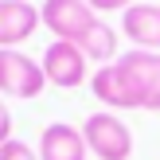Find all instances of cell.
Listing matches in <instances>:
<instances>
[{"instance_id": "obj_1", "label": "cell", "mask_w": 160, "mask_h": 160, "mask_svg": "<svg viewBox=\"0 0 160 160\" xmlns=\"http://www.w3.org/2000/svg\"><path fill=\"white\" fill-rule=\"evenodd\" d=\"M82 137H86L90 156H98V160H129L133 156V133H129V125H125L117 113H109V109H98V113L86 117Z\"/></svg>"}, {"instance_id": "obj_2", "label": "cell", "mask_w": 160, "mask_h": 160, "mask_svg": "<svg viewBox=\"0 0 160 160\" xmlns=\"http://www.w3.org/2000/svg\"><path fill=\"white\" fill-rule=\"evenodd\" d=\"M117 67H121L129 90L137 94L141 109L160 113V51H137L133 47V51H125L117 59Z\"/></svg>"}, {"instance_id": "obj_3", "label": "cell", "mask_w": 160, "mask_h": 160, "mask_svg": "<svg viewBox=\"0 0 160 160\" xmlns=\"http://www.w3.org/2000/svg\"><path fill=\"white\" fill-rule=\"evenodd\" d=\"M47 86L43 67H39L31 55L16 51V47H0V94H12V98H35Z\"/></svg>"}, {"instance_id": "obj_4", "label": "cell", "mask_w": 160, "mask_h": 160, "mask_svg": "<svg viewBox=\"0 0 160 160\" xmlns=\"http://www.w3.org/2000/svg\"><path fill=\"white\" fill-rule=\"evenodd\" d=\"M39 16H43L47 31H55V39H67V43H78L98 23V12L86 0H47Z\"/></svg>"}, {"instance_id": "obj_5", "label": "cell", "mask_w": 160, "mask_h": 160, "mask_svg": "<svg viewBox=\"0 0 160 160\" xmlns=\"http://www.w3.org/2000/svg\"><path fill=\"white\" fill-rule=\"evenodd\" d=\"M39 67H43V78L59 90H74L86 82V55L78 51V43H67V39H55L43 51Z\"/></svg>"}, {"instance_id": "obj_6", "label": "cell", "mask_w": 160, "mask_h": 160, "mask_svg": "<svg viewBox=\"0 0 160 160\" xmlns=\"http://www.w3.org/2000/svg\"><path fill=\"white\" fill-rule=\"evenodd\" d=\"M39 23L43 16L31 0H0V47H16L31 39Z\"/></svg>"}, {"instance_id": "obj_7", "label": "cell", "mask_w": 160, "mask_h": 160, "mask_svg": "<svg viewBox=\"0 0 160 160\" xmlns=\"http://www.w3.org/2000/svg\"><path fill=\"white\" fill-rule=\"evenodd\" d=\"M90 90H94V98H98L102 106H109V109H141L137 94L129 90L121 67H117V59L106 62V67H98V70L90 74Z\"/></svg>"}, {"instance_id": "obj_8", "label": "cell", "mask_w": 160, "mask_h": 160, "mask_svg": "<svg viewBox=\"0 0 160 160\" xmlns=\"http://www.w3.org/2000/svg\"><path fill=\"white\" fill-rule=\"evenodd\" d=\"M86 156H90V148H86L82 129H74L67 121L47 125L39 137V160H86Z\"/></svg>"}, {"instance_id": "obj_9", "label": "cell", "mask_w": 160, "mask_h": 160, "mask_svg": "<svg viewBox=\"0 0 160 160\" xmlns=\"http://www.w3.org/2000/svg\"><path fill=\"white\" fill-rule=\"evenodd\" d=\"M121 31L137 51H160V4H133L121 16Z\"/></svg>"}, {"instance_id": "obj_10", "label": "cell", "mask_w": 160, "mask_h": 160, "mask_svg": "<svg viewBox=\"0 0 160 160\" xmlns=\"http://www.w3.org/2000/svg\"><path fill=\"white\" fill-rule=\"evenodd\" d=\"M78 51L86 55V62H102V67H106V62H113V55H117V31L98 20L82 39H78Z\"/></svg>"}, {"instance_id": "obj_11", "label": "cell", "mask_w": 160, "mask_h": 160, "mask_svg": "<svg viewBox=\"0 0 160 160\" xmlns=\"http://www.w3.org/2000/svg\"><path fill=\"white\" fill-rule=\"evenodd\" d=\"M0 160H39V152L35 148L28 145V141H4V145H0Z\"/></svg>"}, {"instance_id": "obj_12", "label": "cell", "mask_w": 160, "mask_h": 160, "mask_svg": "<svg viewBox=\"0 0 160 160\" xmlns=\"http://www.w3.org/2000/svg\"><path fill=\"white\" fill-rule=\"evenodd\" d=\"M86 4L94 12H125V8H133V0H86Z\"/></svg>"}, {"instance_id": "obj_13", "label": "cell", "mask_w": 160, "mask_h": 160, "mask_svg": "<svg viewBox=\"0 0 160 160\" xmlns=\"http://www.w3.org/2000/svg\"><path fill=\"white\" fill-rule=\"evenodd\" d=\"M4 141H12V117H8V106L0 102V145Z\"/></svg>"}]
</instances>
